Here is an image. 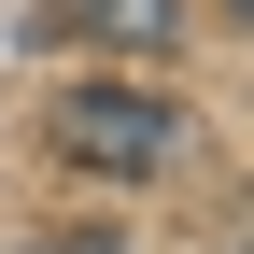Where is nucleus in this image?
<instances>
[{
    "label": "nucleus",
    "instance_id": "3",
    "mask_svg": "<svg viewBox=\"0 0 254 254\" xmlns=\"http://www.w3.org/2000/svg\"><path fill=\"white\" fill-rule=\"evenodd\" d=\"M28 254H127V240H99V226H71V240H28Z\"/></svg>",
    "mask_w": 254,
    "mask_h": 254
},
{
    "label": "nucleus",
    "instance_id": "2",
    "mask_svg": "<svg viewBox=\"0 0 254 254\" xmlns=\"http://www.w3.org/2000/svg\"><path fill=\"white\" fill-rule=\"evenodd\" d=\"M28 43H113V57H155V43H170V0H43Z\"/></svg>",
    "mask_w": 254,
    "mask_h": 254
},
{
    "label": "nucleus",
    "instance_id": "1",
    "mask_svg": "<svg viewBox=\"0 0 254 254\" xmlns=\"http://www.w3.org/2000/svg\"><path fill=\"white\" fill-rule=\"evenodd\" d=\"M43 141L71 155V170H99V184H141V170L184 155V113L155 99V85H57L43 99Z\"/></svg>",
    "mask_w": 254,
    "mask_h": 254
}]
</instances>
